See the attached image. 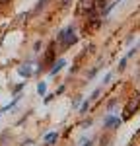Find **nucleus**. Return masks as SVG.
<instances>
[{"mask_svg": "<svg viewBox=\"0 0 140 146\" xmlns=\"http://www.w3.org/2000/svg\"><path fill=\"white\" fill-rule=\"evenodd\" d=\"M78 41H80V35L76 33V25H74V23H68L66 27H62L57 33V37H55L58 53H60V51H68L70 47H74Z\"/></svg>", "mask_w": 140, "mask_h": 146, "instance_id": "1", "label": "nucleus"}, {"mask_svg": "<svg viewBox=\"0 0 140 146\" xmlns=\"http://www.w3.org/2000/svg\"><path fill=\"white\" fill-rule=\"evenodd\" d=\"M41 49H43V41H41V39H37V41L33 43V47H31L33 55H39V53H41Z\"/></svg>", "mask_w": 140, "mask_h": 146, "instance_id": "17", "label": "nucleus"}, {"mask_svg": "<svg viewBox=\"0 0 140 146\" xmlns=\"http://www.w3.org/2000/svg\"><path fill=\"white\" fill-rule=\"evenodd\" d=\"M66 90H68V84H66V82H60V84L57 86V90L53 92V94H55V98H58V96H62Z\"/></svg>", "mask_w": 140, "mask_h": 146, "instance_id": "14", "label": "nucleus"}, {"mask_svg": "<svg viewBox=\"0 0 140 146\" xmlns=\"http://www.w3.org/2000/svg\"><path fill=\"white\" fill-rule=\"evenodd\" d=\"M90 105H92V101L88 100V98H84V100H82V103L78 105V109H76V111H78V115H80V117L88 115V111H90Z\"/></svg>", "mask_w": 140, "mask_h": 146, "instance_id": "9", "label": "nucleus"}, {"mask_svg": "<svg viewBox=\"0 0 140 146\" xmlns=\"http://www.w3.org/2000/svg\"><path fill=\"white\" fill-rule=\"evenodd\" d=\"M138 109H140V92H136V94H132V96L127 100V105H125V109H123L121 119H123V121H128Z\"/></svg>", "mask_w": 140, "mask_h": 146, "instance_id": "2", "label": "nucleus"}, {"mask_svg": "<svg viewBox=\"0 0 140 146\" xmlns=\"http://www.w3.org/2000/svg\"><path fill=\"white\" fill-rule=\"evenodd\" d=\"M82 100H84V96H82V94H76V96H74V100H72V109H74V111L78 109V105L82 103Z\"/></svg>", "mask_w": 140, "mask_h": 146, "instance_id": "16", "label": "nucleus"}, {"mask_svg": "<svg viewBox=\"0 0 140 146\" xmlns=\"http://www.w3.org/2000/svg\"><path fill=\"white\" fill-rule=\"evenodd\" d=\"M121 125H123V119H121V115H117L115 111L107 113L103 117V123H101V127H103L105 133H109V131H117V129H121Z\"/></svg>", "mask_w": 140, "mask_h": 146, "instance_id": "3", "label": "nucleus"}, {"mask_svg": "<svg viewBox=\"0 0 140 146\" xmlns=\"http://www.w3.org/2000/svg\"><path fill=\"white\" fill-rule=\"evenodd\" d=\"M107 4H109V0H95V8L97 10H103Z\"/></svg>", "mask_w": 140, "mask_h": 146, "instance_id": "23", "label": "nucleus"}, {"mask_svg": "<svg viewBox=\"0 0 140 146\" xmlns=\"http://www.w3.org/2000/svg\"><path fill=\"white\" fill-rule=\"evenodd\" d=\"M49 2L51 0H37V4H35V8L29 12V16H39L43 10H47V6H49Z\"/></svg>", "mask_w": 140, "mask_h": 146, "instance_id": "7", "label": "nucleus"}, {"mask_svg": "<svg viewBox=\"0 0 140 146\" xmlns=\"http://www.w3.org/2000/svg\"><path fill=\"white\" fill-rule=\"evenodd\" d=\"M66 66H68V60H66L64 56H58V58L53 60V64L47 68V76H49V78H55L58 72H62Z\"/></svg>", "mask_w": 140, "mask_h": 146, "instance_id": "4", "label": "nucleus"}, {"mask_svg": "<svg viewBox=\"0 0 140 146\" xmlns=\"http://www.w3.org/2000/svg\"><path fill=\"white\" fill-rule=\"evenodd\" d=\"M58 138H60V133H58V131H51V133H47V135L43 136V140H45L43 146H57Z\"/></svg>", "mask_w": 140, "mask_h": 146, "instance_id": "6", "label": "nucleus"}, {"mask_svg": "<svg viewBox=\"0 0 140 146\" xmlns=\"http://www.w3.org/2000/svg\"><path fill=\"white\" fill-rule=\"evenodd\" d=\"M58 4H60V6H64V8H66V6H70V4H72V0H60V2H58Z\"/></svg>", "mask_w": 140, "mask_h": 146, "instance_id": "29", "label": "nucleus"}, {"mask_svg": "<svg viewBox=\"0 0 140 146\" xmlns=\"http://www.w3.org/2000/svg\"><path fill=\"white\" fill-rule=\"evenodd\" d=\"M53 100H55V94H53V92H49V94H45V96H43V103H45V105H49Z\"/></svg>", "mask_w": 140, "mask_h": 146, "instance_id": "22", "label": "nucleus"}, {"mask_svg": "<svg viewBox=\"0 0 140 146\" xmlns=\"http://www.w3.org/2000/svg\"><path fill=\"white\" fill-rule=\"evenodd\" d=\"M99 96H101V88H95V90L92 92V96H90L88 100H90V101L93 103V101H97V100H99Z\"/></svg>", "mask_w": 140, "mask_h": 146, "instance_id": "19", "label": "nucleus"}, {"mask_svg": "<svg viewBox=\"0 0 140 146\" xmlns=\"http://www.w3.org/2000/svg\"><path fill=\"white\" fill-rule=\"evenodd\" d=\"M99 142H101L99 146H107V142H109V138H107V135H103V136H101V140H99Z\"/></svg>", "mask_w": 140, "mask_h": 146, "instance_id": "28", "label": "nucleus"}, {"mask_svg": "<svg viewBox=\"0 0 140 146\" xmlns=\"http://www.w3.org/2000/svg\"><path fill=\"white\" fill-rule=\"evenodd\" d=\"M127 64H128V58L123 56V58L119 60V64H117V72H125V70H127Z\"/></svg>", "mask_w": 140, "mask_h": 146, "instance_id": "15", "label": "nucleus"}, {"mask_svg": "<svg viewBox=\"0 0 140 146\" xmlns=\"http://www.w3.org/2000/svg\"><path fill=\"white\" fill-rule=\"evenodd\" d=\"M86 51H88V53H95V51H97V47L93 45V43H90V45L86 47Z\"/></svg>", "mask_w": 140, "mask_h": 146, "instance_id": "27", "label": "nucleus"}, {"mask_svg": "<svg viewBox=\"0 0 140 146\" xmlns=\"http://www.w3.org/2000/svg\"><path fill=\"white\" fill-rule=\"evenodd\" d=\"M95 142H97L95 136H80L78 146H95Z\"/></svg>", "mask_w": 140, "mask_h": 146, "instance_id": "10", "label": "nucleus"}, {"mask_svg": "<svg viewBox=\"0 0 140 146\" xmlns=\"http://www.w3.org/2000/svg\"><path fill=\"white\" fill-rule=\"evenodd\" d=\"M117 105H119V98H109V100H107V105H105V111L107 113L115 111Z\"/></svg>", "mask_w": 140, "mask_h": 146, "instance_id": "11", "label": "nucleus"}, {"mask_svg": "<svg viewBox=\"0 0 140 146\" xmlns=\"http://www.w3.org/2000/svg\"><path fill=\"white\" fill-rule=\"evenodd\" d=\"M12 138H14L12 131H10V129H4V131L0 133V146H8L12 142Z\"/></svg>", "mask_w": 140, "mask_h": 146, "instance_id": "8", "label": "nucleus"}, {"mask_svg": "<svg viewBox=\"0 0 140 146\" xmlns=\"http://www.w3.org/2000/svg\"><path fill=\"white\" fill-rule=\"evenodd\" d=\"M33 144H35L33 138H23L22 142H18V146H33Z\"/></svg>", "mask_w": 140, "mask_h": 146, "instance_id": "24", "label": "nucleus"}, {"mask_svg": "<svg viewBox=\"0 0 140 146\" xmlns=\"http://www.w3.org/2000/svg\"><path fill=\"white\" fill-rule=\"evenodd\" d=\"M136 53H138V45L130 47V51H128V53H127V55H125V56H127V58H132V56L136 55Z\"/></svg>", "mask_w": 140, "mask_h": 146, "instance_id": "25", "label": "nucleus"}, {"mask_svg": "<svg viewBox=\"0 0 140 146\" xmlns=\"http://www.w3.org/2000/svg\"><path fill=\"white\" fill-rule=\"evenodd\" d=\"M92 125H93V119H92V117H88V119L80 121V129H90Z\"/></svg>", "mask_w": 140, "mask_h": 146, "instance_id": "21", "label": "nucleus"}, {"mask_svg": "<svg viewBox=\"0 0 140 146\" xmlns=\"http://www.w3.org/2000/svg\"><path fill=\"white\" fill-rule=\"evenodd\" d=\"M16 72H18V76L23 80H29V78H33V72H35V68L33 64H31V60L27 58L25 62H22V64H18V68H16Z\"/></svg>", "mask_w": 140, "mask_h": 146, "instance_id": "5", "label": "nucleus"}, {"mask_svg": "<svg viewBox=\"0 0 140 146\" xmlns=\"http://www.w3.org/2000/svg\"><path fill=\"white\" fill-rule=\"evenodd\" d=\"M0 117H2V113H0Z\"/></svg>", "mask_w": 140, "mask_h": 146, "instance_id": "30", "label": "nucleus"}, {"mask_svg": "<svg viewBox=\"0 0 140 146\" xmlns=\"http://www.w3.org/2000/svg\"><path fill=\"white\" fill-rule=\"evenodd\" d=\"M132 43H134V35L128 33V35H127V39H125V45H132Z\"/></svg>", "mask_w": 140, "mask_h": 146, "instance_id": "26", "label": "nucleus"}, {"mask_svg": "<svg viewBox=\"0 0 140 146\" xmlns=\"http://www.w3.org/2000/svg\"><path fill=\"white\" fill-rule=\"evenodd\" d=\"M47 88H49V82H45V80H39L37 82V96H45L47 94Z\"/></svg>", "mask_w": 140, "mask_h": 146, "instance_id": "12", "label": "nucleus"}, {"mask_svg": "<svg viewBox=\"0 0 140 146\" xmlns=\"http://www.w3.org/2000/svg\"><path fill=\"white\" fill-rule=\"evenodd\" d=\"M99 70H101V66H92L90 70H88V76H86V84L90 82V80H93L97 74H99Z\"/></svg>", "mask_w": 140, "mask_h": 146, "instance_id": "13", "label": "nucleus"}, {"mask_svg": "<svg viewBox=\"0 0 140 146\" xmlns=\"http://www.w3.org/2000/svg\"><path fill=\"white\" fill-rule=\"evenodd\" d=\"M23 88H25V82H20V84L12 86V96H16V94H20V92H23Z\"/></svg>", "mask_w": 140, "mask_h": 146, "instance_id": "18", "label": "nucleus"}, {"mask_svg": "<svg viewBox=\"0 0 140 146\" xmlns=\"http://www.w3.org/2000/svg\"><path fill=\"white\" fill-rule=\"evenodd\" d=\"M113 76H115L113 72H107V74L103 76V80H101V84H103V86H109V84L113 82Z\"/></svg>", "mask_w": 140, "mask_h": 146, "instance_id": "20", "label": "nucleus"}]
</instances>
